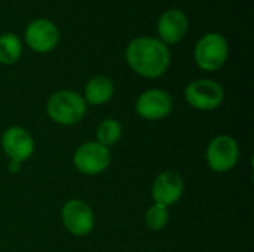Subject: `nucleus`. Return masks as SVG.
<instances>
[{
	"mask_svg": "<svg viewBox=\"0 0 254 252\" xmlns=\"http://www.w3.org/2000/svg\"><path fill=\"white\" fill-rule=\"evenodd\" d=\"M186 102L199 111H213L219 108L225 100L222 85L211 79H198L190 82L185 89Z\"/></svg>",
	"mask_w": 254,
	"mask_h": 252,
	"instance_id": "20e7f679",
	"label": "nucleus"
},
{
	"mask_svg": "<svg viewBox=\"0 0 254 252\" xmlns=\"http://www.w3.org/2000/svg\"><path fill=\"white\" fill-rule=\"evenodd\" d=\"M186 31H188V18L179 9L167 10L158 22V33L159 37L162 39V43L174 45L186 36Z\"/></svg>",
	"mask_w": 254,
	"mask_h": 252,
	"instance_id": "f8f14e48",
	"label": "nucleus"
},
{
	"mask_svg": "<svg viewBox=\"0 0 254 252\" xmlns=\"http://www.w3.org/2000/svg\"><path fill=\"white\" fill-rule=\"evenodd\" d=\"M88 110L83 97L74 91L63 89L54 92L46 101L48 117L61 126H73L79 123Z\"/></svg>",
	"mask_w": 254,
	"mask_h": 252,
	"instance_id": "f03ea898",
	"label": "nucleus"
},
{
	"mask_svg": "<svg viewBox=\"0 0 254 252\" xmlns=\"http://www.w3.org/2000/svg\"><path fill=\"white\" fill-rule=\"evenodd\" d=\"M240 153L238 141L228 134H222L208 143L205 150V160L211 171L225 174L235 168L240 160Z\"/></svg>",
	"mask_w": 254,
	"mask_h": 252,
	"instance_id": "7ed1b4c3",
	"label": "nucleus"
},
{
	"mask_svg": "<svg viewBox=\"0 0 254 252\" xmlns=\"http://www.w3.org/2000/svg\"><path fill=\"white\" fill-rule=\"evenodd\" d=\"M115 94V86L112 79L107 76H95L86 85L83 91V100L89 105L107 104Z\"/></svg>",
	"mask_w": 254,
	"mask_h": 252,
	"instance_id": "ddd939ff",
	"label": "nucleus"
},
{
	"mask_svg": "<svg viewBox=\"0 0 254 252\" xmlns=\"http://www.w3.org/2000/svg\"><path fill=\"white\" fill-rule=\"evenodd\" d=\"M61 221L64 229L76 238L89 235L95 226L94 211L82 199H70L64 203L61 208Z\"/></svg>",
	"mask_w": 254,
	"mask_h": 252,
	"instance_id": "0eeeda50",
	"label": "nucleus"
},
{
	"mask_svg": "<svg viewBox=\"0 0 254 252\" xmlns=\"http://www.w3.org/2000/svg\"><path fill=\"white\" fill-rule=\"evenodd\" d=\"M21 52H22V46L15 34L6 33L0 36V64L4 65L15 64L19 59Z\"/></svg>",
	"mask_w": 254,
	"mask_h": 252,
	"instance_id": "2eb2a0df",
	"label": "nucleus"
},
{
	"mask_svg": "<svg viewBox=\"0 0 254 252\" xmlns=\"http://www.w3.org/2000/svg\"><path fill=\"white\" fill-rule=\"evenodd\" d=\"M229 55V46L217 33L205 34L195 46V62L204 71H216L223 67Z\"/></svg>",
	"mask_w": 254,
	"mask_h": 252,
	"instance_id": "39448f33",
	"label": "nucleus"
},
{
	"mask_svg": "<svg viewBox=\"0 0 254 252\" xmlns=\"http://www.w3.org/2000/svg\"><path fill=\"white\" fill-rule=\"evenodd\" d=\"M1 149L9 160L25 162L34 153V140L31 134L22 126H10L7 128L0 138Z\"/></svg>",
	"mask_w": 254,
	"mask_h": 252,
	"instance_id": "1a4fd4ad",
	"label": "nucleus"
},
{
	"mask_svg": "<svg viewBox=\"0 0 254 252\" xmlns=\"http://www.w3.org/2000/svg\"><path fill=\"white\" fill-rule=\"evenodd\" d=\"M122 138V125L116 119H104L95 129V141L110 149Z\"/></svg>",
	"mask_w": 254,
	"mask_h": 252,
	"instance_id": "4468645a",
	"label": "nucleus"
},
{
	"mask_svg": "<svg viewBox=\"0 0 254 252\" xmlns=\"http://www.w3.org/2000/svg\"><path fill=\"white\" fill-rule=\"evenodd\" d=\"M21 162H16V160H9V171L12 172V174H16V172H19L21 171Z\"/></svg>",
	"mask_w": 254,
	"mask_h": 252,
	"instance_id": "f3484780",
	"label": "nucleus"
},
{
	"mask_svg": "<svg viewBox=\"0 0 254 252\" xmlns=\"http://www.w3.org/2000/svg\"><path fill=\"white\" fill-rule=\"evenodd\" d=\"M183 192H185L183 177L177 171H171V169L161 172L152 184L153 203H159L167 208L176 205L182 199Z\"/></svg>",
	"mask_w": 254,
	"mask_h": 252,
	"instance_id": "9d476101",
	"label": "nucleus"
},
{
	"mask_svg": "<svg viewBox=\"0 0 254 252\" xmlns=\"http://www.w3.org/2000/svg\"><path fill=\"white\" fill-rule=\"evenodd\" d=\"M58 28L48 19H36L25 30L27 45L39 53L52 50L58 43Z\"/></svg>",
	"mask_w": 254,
	"mask_h": 252,
	"instance_id": "9b49d317",
	"label": "nucleus"
},
{
	"mask_svg": "<svg viewBox=\"0 0 254 252\" xmlns=\"http://www.w3.org/2000/svg\"><path fill=\"white\" fill-rule=\"evenodd\" d=\"M112 163L110 149L97 141H86L80 144L73 153L74 168L85 175H98L104 172Z\"/></svg>",
	"mask_w": 254,
	"mask_h": 252,
	"instance_id": "423d86ee",
	"label": "nucleus"
},
{
	"mask_svg": "<svg viewBox=\"0 0 254 252\" xmlns=\"http://www.w3.org/2000/svg\"><path fill=\"white\" fill-rule=\"evenodd\" d=\"M127 62L140 76L155 79L162 76L171 61L170 50L165 43L155 37L134 39L127 48Z\"/></svg>",
	"mask_w": 254,
	"mask_h": 252,
	"instance_id": "f257e3e1",
	"label": "nucleus"
},
{
	"mask_svg": "<svg viewBox=\"0 0 254 252\" xmlns=\"http://www.w3.org/2000/svg\"><path fill=\"white\" fill-rule=\"evenodd\" d=\"M135 111L144 120H162L173 111V98L167 91L147 89L138 95L135 101Z\"/></svg>",
	"mask_w": 254,
	"mask_h": 252,
	"instance_id": "6e6552de",
	"label": "nucleus"
},
{
	"mask_svg": "<svg viewBox=\"0 0 254 252\" xmlns=\"http://www.w3.org/2000/svg\"><path fill=\"white\" fill-rule=\"evenodd\" d=\"M170 208L159 205V203H153L144 214V221L146 226L153 230V232H159L162 229L167 227L168 221H170Z\"/></svg>",
	"mask_w": 254,
	"mask_h": 252,
	"instance_id": "dca6fc26",
	"label": "nucleus"
}]
</instances>
